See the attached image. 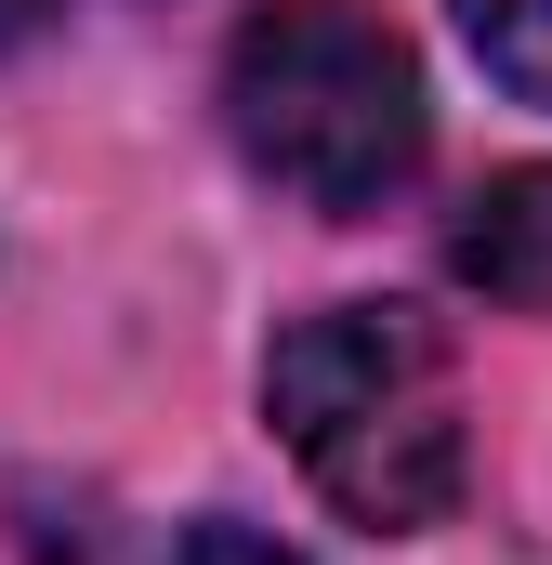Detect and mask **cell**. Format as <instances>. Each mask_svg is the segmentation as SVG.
I'll use <instances>...</instances> for the list:
<instances>
[{
  "label": "cell",
  "instance_id": "1",
  "mask_svg": "<svg viewBox=\"0 0 552 565\" xmlns=\"http://www.w3.org/2000/svg\"><path fill=\"white\" fill-rule=\"evenodd\" d=\"M264 408L302 460V487L369 526V540H421L460 513L474 473V422H460V355L434 342L408 302H316L289 316L264 355Z\"/></svg>",
  "mask_w": 552,
  "mask_h": 565
},
{
  "label": "cell",
  "instance_id": "2",
  "mask_svg": "<svg viewBox=\"0 0 552 565\" xmlns=\"http://www.w3.org/2000/svg\"><path fill=\"white\" fill-rule=\"evenodd\" d=\"M224 132L276 198L355 224L382 211L434 145L421 106V53L369 13V0H264L224 40Z\"/></svg>",
  "mask_w": 552,
  "mask_h": 565
},
{
  "label": "cell",
  "instance_id": "3",
  "mask_svg": "<svg viewBox=\"0 0 552 565\" xmlns=\"http://www.w3.org/2000/svg\"><path fill=\"white\" fill-rule=\"evenodd\" d=\"M447 277L500 316H552V158L474 184V211L447 224Z\"/></svg>",
  "mask_w": 552,
  "mask_h": 565
},
{
  "label": "cell",
  "instance_id": "4",
  "mask_svg": "<svg viewBox=\"0 0 552 565\" xmlns=\"http://www.w3.org/2000/svg\"><path fill=\"white\" fill-rule=\"evenodd\" d=\"M460 26H474V53H487L500 93L552 106V0H460Z\"/></svg>",
  "mask_w": 552,
  "mask_h": 565
},
{
  "label": "cell",
  "instance_id": "5",
  "mask_svg": "<svg viewBox=\"0 0 552 565\" xmlns=\"http://www.w3.org/2000/svg\"><path fill=\"white\" fill-rule=\"evenodd\" d=\"M171 565H302V553H276L264 526H198V540H184Z\"/></svg>",
  "mask_w": 552,
  "mask_h": 565
},
{
  "label": "cell",
  "instance_id": "6",
  "mask_svg": "<svg viewBox=\"0 0 552 565\" xmlns=\"http://www.w3.org/2000/svg\"><path fill=\"white\" fill-rule=\"evenodd\" d=\"M53 13H66V0H0V53H26V40H40Z\"/></svg>",
  "mask_w": 552,
  "mask_h": 565
}]
</instances>
